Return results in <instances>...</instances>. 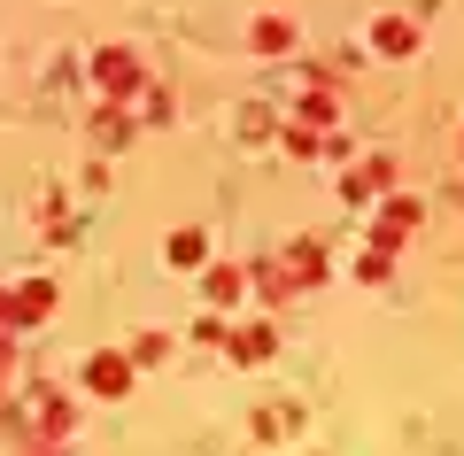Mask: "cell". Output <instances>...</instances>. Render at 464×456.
I'll use <instances>...</instances> for the list:
<instances>
[{"instance_id":"6da1fadb","label":"cell","mask_w":464,"mask_h":456,"mask_svg":"<svg viewBox=\"0 0 464 456\" xmlns=\"http://www.w3.org/2000/svg\"><path fill=\"white\" fill-rule=\"evenodd\" d=\"M93 85H101L109 101H132V93H140V54H132V47H101V54H93Z\"/></svg>"},{"instance_id":"7a4b0ae2","label":"cell","mask_w":464,"mask_h":456,"mask_svg":"<svg viewBox=\"0 0 464 456\" xmlns=\"http://www.w3.org/2000/svg\"><path fill=\"white\" fill-rule=\"evenodd\" d=\"M132 372H140V364H132V356H116V348L85 356V387H93V394H109V403H116V394H132Z\"/></svg>"},{"instance_id":"3957f363","label":"cell","mask_w":464,"mask_h":456,"mask_svg":"<svg viewBox=\"0 0 464 456\" xmlns=\"http://www.w3.org/2000/svg\"><path fill=\"white\" fill-rule=\"evenodd\" d=\"M372 47H380L387 63H402V54H418V24L411 16H380L372 24Z\"/></svg>"},{"instance_id":"277c9868","label":"cell","mask_w":464,"mask_h":456,"mask_svg":"<svg viewBox=\"0 0 464 456\" xmlns=\"http://www.w3.org/2000/svg\"><path fill=\"white\" fill-rule=\"evenodd\" d=\"M411 232H418V201H380V232H372V240H380V247H402V240H411Z\"/></svg>"},{"instance_id":"5b68a950","label":"cell","mask_w":464,"mask_h":456,"mask_svg":"<svg viewBox=\"0 0 464 456\" xmlns=\"http://www.w3.org/2000/svg\"><path fill=\"white\" fill-rule=\"evenodd\" d=\"M16 317H24V325L54 317V278H24V286H16Z\"/></svg>"},{"instance_id":"8992f818","label":"cell","mask_w":464,"mask_h":456,"mask_svg":"<svg viewBox=\"0 0 464 456\" xmlns=\"http://www.w3.org/2000/svg\"><path fill=\"white\" fill-rule=\"evenodd\" d=\"M387 179H395V163H387V155H380V163H364V170H348L341 186H348V201H372V194H380Z\"/></svg>"},{"instance_id":"52a82bcc","label":"cell","mask_w":464,"mask_h":456,"mask_svg":"<svg viewBox=\"0 0 464 456\" xmlns=\"http://www.w3.org/2000/svg\"><path fill=\"white\" fill-rule=\"evenodd\" d=\"M256 54H286V47H295V24H286V16H256Z\"/></svg>"},{"instance_id":"ba28073f","label":"cell","mask_w":464,"mask_h":456,"mask_svg":"<svg viewBox=\"0 0 464 456\" xmlns=\"http://www.w3.org/2000/svg\"><path fill=\"white\" fill-rule=\"evenodd\" d=\"M286 271H295V286H317V278H325V247H317V240H302L295 256H286Z\"/></svg>"},{"instance_id":"9c48e42d","label":"cell","mask_w":464,"mask_h":456,"mask_svg":"<svg viewBox=\"0 0 464 456\" xmlns=\"http://www.w3.org/2000/svg\"><path fill=\"white\" fill-rule=\"evenodd\" d=\"M240 294H248V271H232V263H217V271H209V302L225 310V302H240Z\"/></svg>"},{"instance_id":"30bf717a","label":"cell","mask_w":464,"mask_h":456,"mask_svg":"<svg viewBox=\"0 0 464 456\" xmlns=\"http://www.w3.org/2000/svg\"><path fill=\"white\" fill-rule=\"evenodd\" d=\"M271 348H279V341H271V325H256V333H240V341H232V356H240V364H264Z\"/></svg>"},{"instance_id":"8fae6325","label":"cell","mask_w":464,"mask_h":456,"mask_svg":"<svg viewBox=\"0 0 464 456\" xmlns=\"http://www.w3.org/2000/svg\"><path fill=\"white\" fill-rule=\"evenodd\" d=\"M286 147H295V155H325V147H341V140H317L310 124H286Z\"/></svg>"},{"instance_id":"7c38bea8","label":"cell","mask_w":464,"mask_h":456,"mask_svg":"<svg viewBox=\"0 0 464 456\" xmlns=\"http://www.w3.org/2000/svg\"><path fill=\"white\" fill-rule=\"evenodd\" d=\"M302 124H310V131L333 124V93H302Z\"/></svg>"},{"instance_id":"4fadbf2b","label":"cell","mask_w":464,"mask_h":456,"mask_svg":"<svg viewBox=\"0 0 464 456\" xmlns=\"http://www.w3.org/2000/svg\"><path fill=\"white\" fill-rule=\"evenodd\" d=\"M163 356H170L163 333H140V341H132V364H163Z\"/></svg>"},{"instance_id":"5bb4252c","label":"cell","mask_w":464,"mask_h":456,"mask_svg":"<svg viewBox=\"0 0 464 456\" xmlns=\"http://www.w3.org/2000/svg\"><path fill=\"white\" fill-rule=\"evenodd\" d=\"M170 263H201V232H170Z\"/></svg>"},{"instance_id":"9a60e30c","label":"cell","mask_w":464,"mask_h":456,"mask_svg":"<svg viewBox=\"0 0 464 456\" xmlns=\"http://www.w3.org/2000/svg\"><path fill=\"white\" fill-rule=\"evenodd\" d=\"M124 131H132V124H124V116H109V109H101V124H93V140H101V147H116V140H124Z\"/></svg>"},{"instance_id":"2e32d148","label":"cell","mask_w":464,"mask_h":456,"mask_svg":"<svg viewBox=\"0 0 464 456\" xmlns=\"http://www.w3.org/2000/svg\"><path fill=\"white\" fill-rule=\"evenodd\" d=\"M0 333H24V317H16V294H0Z\"/></svg>"}]
</instances>
